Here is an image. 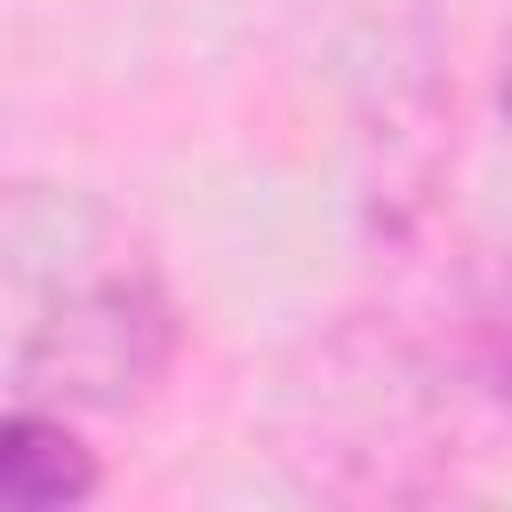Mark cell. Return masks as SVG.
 <instances>
[{
    "mask_svg": "<svg viewBox=\"0 0 512 512\" xmlns=\"http://www.w3.org/2000/svg\"><path fill=\"white\" fill-rule=\"evenodd\" d=\"M96 488H104V464L64 408L0 400V512H64V504H88Z\"/></svg>",
    "mask_w": 512,
    "mask_h": 512,
    "instance_id": "obj_2",
    "label": "cell"
},
{
    "mask_svg": "<svg viewBox=\"0 0 512 512\" xmlns=\"http://www.w3.org/2000/svg\"><path fill=\"white\" fill-rule=\"evenodd\" d=\"M496 96H504V136H512V48H504V88Z\"/></svg>",
    "mask_w": 512,
    "mask_h": 512,
    "instance_id": "obj_3",
    "label": "cell"
},
{
    "mask_svg": "<svg viewBox=\"0 0 512 512\" xmlns=\"http://www.w3.org/2000/svg\"><path fill=\"white\" fill-rule=\"evenodd\" d=\"M160 248L80 184H0V400L120 416L176 368Z\"/></svg>",
    "mask_w": 512,
    "mask_h": 512,
    "instance_id": "obj_1",
    "label": "cell"
}]
</instances>
